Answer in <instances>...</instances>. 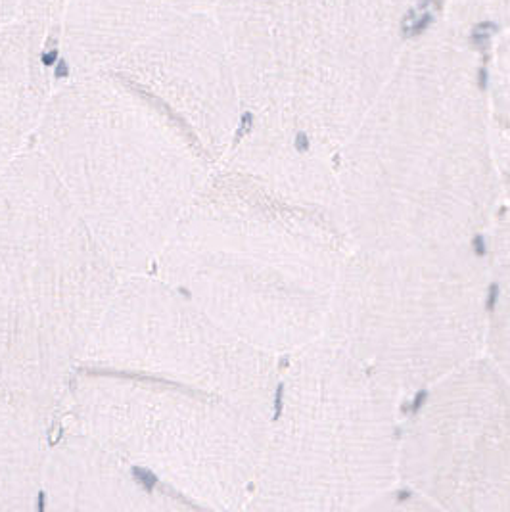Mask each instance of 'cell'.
<instances>
[{"mask_svg":"<svg viewBox=\"0 0 510 512\" xmlns=\"http://www.w3.org/2000/svg\"><path fill=\"white\" fill-rule=\"evenodd\" d=\"M476 48L445 27L405 43L334 165L353 250L480 238L501 213L507 135Z\"/></svg>","mask_w":510,"mask_h":512,"instance_id":"cell-1","label":"cell"},{"mask_svg":"<svg viewBox=\"0 0 510 512\" xmlns=\"http://www.w3.org/2000/svg\"><path fill=\"white\" fill-rule=\"evenodd\" d=\"M411 2L215 0L240 108L227 163L338 217L334 165L405 48Z\"/></svg>","mask_w":510,"mask_h":512,"instance_id":"cell-2","label":"cell"},{"mask_svg":"<svg viewBox=\"0 0 510 512\" xmlns=\"http://www.w3.org/2000/svg\"><path fill=\"white\" fill-rule=\"evenodd\" d=\"M349 252L332 211L227 163L190 202L150 273L255 350L286 359L325 336Z\"/></svg>","mask_w":510,"mask_h":512,"instance_id":"cell-3","label":"cell"},{"mask_svg":"<svg viewBox=\"0 0 510 512\" xmlns=\"http://www.w3.org/2000/svg\"><path fill=\"white\" fill-rule=\"evenodd\" d=\"M401 405L330 338L282 359L238 512H355L397 484Z\"/></svg>","mask_w":510,"mask_h":512,"instance_id":"cell-4","label":"cell"},{"mask_svg":"<svg viewBox=\"0 0 510 512\" xmlns=\"http://www.w3.org/2000/svg\"><path fill=\"white\" fill-rule=\"evenodd\" d=\"M486 233L457 244L349 252L325 336L401 407L484 355Z\"/></svg>","mask_w":510,"mask_h":512,"instance_id":"cell-5","label":"cell"},{"mask_svg":"<svg viewBox=\"0 0 510 512\" xmlns=\"http://www.w3.org/2000/svg\"><path fill=\"white\" fill-rule=\"evenodd\" d=\"M269 415L227 397L139 374L79 367L60 424L215 512H238Z\"/></svg>","mask_w":510,"mask_h":512,"instance_id":"cell-6","label":"cell"},{"mask_svg":"<svg viewBox=\"0 0 510 512\" xmlns=\"http://www.w3.org/2000/svg\"><path fill=\"white\" fill-rule=\"evenodd\" d=\"M81 367L139 374L271 413L282 359L255 350L154 273L117 284Z\"/></svg>","mask_w":510,"mask_h":512,"instance_id":"cell-7","label":"cell"},{"mask_svg":"<svg viewBox=\"0 0 510 512\" xmlns=\"http://www.w3.org/2000/svg\"><path fill=\"white\" fill-rule=\"evenodd\" d=\"M397 484L440 512H510L509 374L482 355L407 401Z\"/></svg>","mask_w":510,"mask_h":512,"instance_id":"cell-8","label":"cell"},{"mask_svg":"<svg viewBox=\"0 0 510 512\" xmlns=\"http://www.w3.org/2000/svg\"><path fill=\"white\" fill-rule=\"evenodd\" d=\"M154 85L158 96L202 142L213 162L229 158L240 127V108L227 54L211 12L156 35Z\"/></svg>","mask_w":510,"mask_h":512,"instance_id":"cell-9","label":"cell"},{"mask_svg":"<svg viewBox=\"0 0 510 512\" xmlns=\"http://www.w3.org/2000/svg\"><path fill=\"white\" fill-rule=\"evenodd\" d=\"M43 512H215L64 428L48 451Z\"/></svg>","mask_w":510,"mask_h":512,"instance_id":"cell-10","label":"cell"},{"mask_svg":"<svg viewBox=\"0 0 510 512\" xmlns=\"http://www.w3.org/2000/svg\"><path fill=\"white\" fill-rule=\"evenodd\" d=\"M60 415L0 392V512H43L48 451Z\"/></svg>","mask_w":510,"mask_h":512,"instance_id":"cell-11","label":"cell"},{"mask_svg":"<svg viewBox=\"0 0 510 512\" xmlns=\"http://www.w3.org/2000/svg\"><path fill=\"white\" fill-rule=\"evenodd\" d=\"M487 288L484 357L510 374L509 219L501 211L486 233Z\"/></svg>","mask_w":510,"mask_h":512,"instance_id":"cell-12","label":"cell"},{"mask_svg":"<svg viewBox=\"0 0 510 512\" xmlns=\"http://www.w3.org/2000/svg\"><path fill=\"white\" fill-rule=\"evenodd\" d=\"M355 512H440L424 501L415 491L395 484L394 488L386 489L376 495L369 503L359 507Z\"/></svg>","mask_w":510,"mask_h":512,"instance_id":"cell-13","label":"cell"},{"mask_svg":"<svg viewBox=\"0 0 510 512\" xmlns=\"http://www.w3.org/2000/svg\"><path fill=\"white\" fill-rule=\"evenodd\" d=\"M54 77H58V79H66V77H70V66H68V62L62 58V60H58V66H56V71H54Z\"/></svg>","mask_w":510,"mask_h":512,"instance_id":"cell-14","label":"cell"},{"mask_svg":"<svg viewBox=\"0 0 510 512\" xmlns=\"http://www.w3.org/2000/svg\"><path fill=\"white\" fill-rule=\"evenodd\" d=\"M41 62H43L45 66H52V64H56V62H58V50H56V48H52V50L45 52V54L41 56Z\"/></svg>","mask_w":510,"mask_h":512,"instance_id":"cell-15","label":"cell"}]
</instances>
